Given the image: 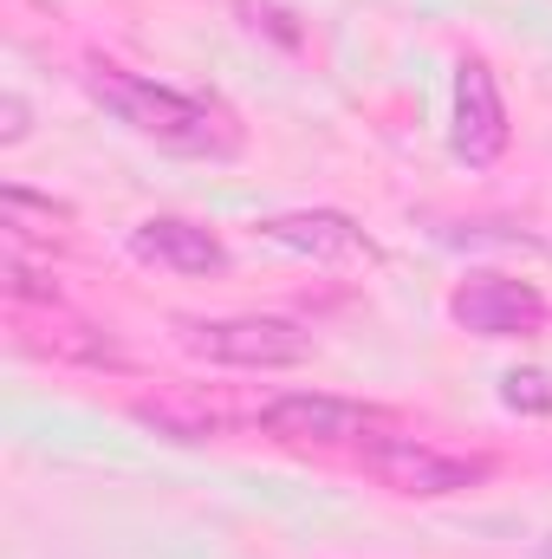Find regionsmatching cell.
Segmentation results:
<instances>
[{"mask_svg":"<svg viewBox=\"0 0 552 559\" xmlns=\"http://www.w3.org/2000/svg\"><path fill=\"white\" fill-rule=\"evenodd\" d=\"M85 92L118 118V124H131L137 138L163 143V150H176V156H235V118L221 111V105H208V98H189V92H169V85H156V79H137V72H118V66H92L85 72Z\"/></svg>","mask_w":552,"mask_h":559,"instance_id":"6da1fadb","label":"cell"},{"mask_svg":"<svg viewBox=\"0 0 552 559\" xmlns=\"http://www.w3.org/2000/svg\"><path fill=\"white\" fill-rule=\"evenodd\" d=\"M189 352L215 358V365H241V371H279V365H299L312 358V332L274 319V312H254V319H189L182 325Z\"/></svg>","mask_w":552,"mask_h":559,"instance_id":"7a4b0ae2","label":"cell"},{"mask_svg":"<svg viewBox=\"0 0 552 559\" xmlns=\"http://www.w3.org/2000/svg\"><path fill=\"white\" fill-rule=\"evenodd\" d=\"M364 468L384 488H397V495H461V488H475L488 475V462L429 449L416 436H377V442H364Z\"/></svg>","mask_w":552,"mask_h":559,"instance_id":"3957f363","label":"cell"},{"mask_svg":"<svg viewBox=\"0 0 552 559\" xmlns=\"http://www.w3.org/2000/svg\"><path fill=\"white\" fill-rule=\"evenodd\" d=\"M448 312H455V325H468L481 338H527V332L547 325V299L527 280H507V274H481L468 286H455Z\"/></svg>","mask_w":552,"mask_h":559,"instance_id":"277c9868","label":"cell"},{"mask_svg":"<svg viewBox=\"0 0 552 559\" xmlns=\"http://www.w3.org/2000/svg\"><path fill=\"white\" fill-rule=\"evenodd\" d=\"M261 429L267 436H286V442H371L377 429V411L364 404H345V397H319V391H286L261 411Z\"/></svg>","mask_w":552,"mask_h":559,"instance_id":"5b68a950","label":"cell"},{"mask_svg":"<svg viewBox=\"0 0 552 559\" xmlns=\"http://www.w3.org/2000/svg\"><path fill=\"white\" fill-rule=\"evenodd\" d=\"M507 150V105L501 85L481 59L455 66V156L461 163H494Z\"/></svg>","mask_w":552,"mask_h":559,"instance_id":"8992f818","label":"cell"},{"mask_svg":"<svg viewBox=\"0 0 552 559\" xmlns=\"http://www.w3.org/2000/svg\"><path fill=\"white\" fill-rule=\"evenodd\" d=\"M131 248H137L143 261H156V267H176V274H221L228 267V248L208 228L182 222V215H149L131 235Z\"/></svg>","mask_w":552,"mask_h":559,"instance_id":"52a82bcc","label":"cell"},{"mask_svg":"<svg viewBox=\"0 0 552 559\" xmlns=\"http://www.w3.org/2000/svg\"><path fill=\"white\" fill-rule=\"evenodd\" d=\"M261 235L274 248H292V254H312V261H332V254H351L358 248V228L332 209H312V215H274L261 222Z\"/></svg>","mask_w":552,"mask_h":559,"instance_id":"ba28073f","label":"cell"},{"mask_svg":"<svg viewBox=\"0 0 552 559\" xmlns=\"http://www.w3.org/2000/svg\"><path fill=\"white\" fill-rule=\"evenodd\" d=\"M52 222H59V209H52V202L26 195L20 182H7V189H0V228H7V241H20V235L52 241Z\"/></svg>","mask_w":552,"mask_h":559,"instance_id":"9c48e42d","label":"cell"},{"mask_svg":"<svg viewBox=\"0 0 552 559\" xmlns=\"http://www.w3.org/2000/svg\"><path fill=\"white\" fill-rule=\"evenodd\" d=\"M501 404H507V411L552 417V378L547 371H507V378H501Z\"/></svg>","mask_w":552,"mask_h":559,"instance_id":"30bf717a","label":"cell"},{"mask_svg":"<svg viewBox=\"0 0 552 559\" xmlns=\"http://www.w3.org/2000/svg\"><path fill=\"white\" fill-rule=\"evenodd\" d=\"M0 267H7V293H13V299H52V286L20 261V248H13V241H7V261H0Z\"/></svg>","mask_w":552,"mask_h":559,"instance_id":"8fae6325","label":"cell"},{"mask_svg":"<svg viewBox=\"0 0 552 559\" xmlns=\"http://www.w3.org/2000/svg\"><path fill=\"white\" fill-rule=\"evenodd\" d=\"M0 118H7V124H0V143H20V138H26V98H20V92H7Z\"/></svg>","mask_w":552,"mask_h":559,"instance_id":"7c38bea8","label":"cell"},{"mask_svg":"<svg viewBox=\"0 0 552 559\" xmlns=\"http://www.w3.org/2000/svg\"><path fill=\"white\" fill-rule=\"evenodd\" d=\"M540 554H547V559H552V540H547V547H540Z\"/></svg>","mask_w":552,"mask_h":559,"instance_id":"4fadbf2b","label":"cell"}]
</instances>
